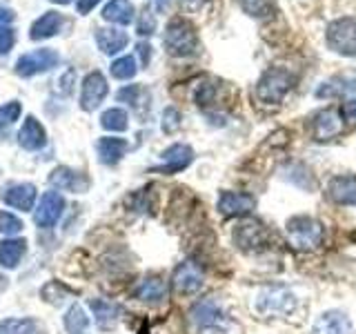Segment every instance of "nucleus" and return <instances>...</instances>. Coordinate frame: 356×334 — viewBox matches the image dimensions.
<instances>
[{
    "label": "nucleus",
    "mask_w": 356,
    "mask_h": 334,
    "mask_svg": "<svg viewBox=\"0 0 356 334\" xmlns=\"http://www.w3.org/2000/svg\"><path fill=\"white\" fill-rule=\"evenodd\" d=\"M296 303L298 301L294 292H289L283 285H272V287H263L256 294L252 308L263 319H285L296 310Z\"/></svg>",
    "instance_id": "nucleus-1"
},
{
    "label": "nucleus",
    "mask_w": 356,
    "mask_h": 334,
    "mask_svg": "<svg viewBox=\"0 0 356 334\" xmlns=\"http://www.w3.org/2000/svg\"><path fill=\"white\" fill-rule=\"evenodd\" d=\"M285 230H287L289 243L300 252L318 250L323 245V239H325V230H323L321 221L307 214H296L292 218H287Z\"/></svg>",
    "instance_id": "nucleus-2"
},
{
    "label": "nucleus",
    "mask_w": 356,
    "mask_h": 334,
    "mask_svg": "<svg viewBox=\"0 0 356 334\" xmlns=\"http://www.w3.org/2000/svg\"><path fill=\"white\" fill-rule=\"evenodd\" d=\"M296 76L285 70V67H270L256 83V100L263 105H278L285 98V94L294 87Z\"/></svg>",
    "instance_id": "nucleus-3"
},
{
    "label": "nucleus",
    "mask_w": 356,
    "mask_h": 334,
    "mask_svg": "<svg viewBox=\"0 0 356 334\" xmlns=\"http://www.w3.org/2000/svg\"><path fill=\"white\" fill-rule=\"evenodd\" d=\"M163 42H165L167 54L178 56V58H183V56H194L200 47L194 25L185 18L170 20V25L165 29Z\"/></svg>",
    "instance_id": "nucleus-4"
},
{
    "label": "nucleus",
    "mask_w": 356,
    "mask_h": 334,
    "mask_svg": "<svg viewBox=\"0 0 356 334\" xmlns=\"http://www.w3.org/2000/svg\"><path fill=\"white\" fill-rule=\"evenodd\" d=\"M327 45L341 56H356V18H339L327 27Z\"/></svg>",
    "instance_id": "nucleus-5"
},
{
    "label": "nucleus",
    "mask_w": 356,
    "mask_h": 334,
    "mask_svg": "<svg viewBox=\"0 0 356 334\" xmlns=\"http://www.w3.org/2000/svg\"><path fill=\"white\" fill-rule=\"evenodd\" d=\"M203 283H205V274H203V270H200V265L192 259L183 261L174 270L172 289L178 296H192V294L200 292Z\"/></svg>",
    "instance_id": "nucleus-6"
},
{
    "label": "nucleus",
    "mask_w": 356,
    "mask_h": 334,
    "mask_svg": "<svg viewBox=\"0 0 356 334\" xmlns=\"http://www.w3.org/2000/svg\"><path fill=\"white\" fill-rule=\"evenodd\" d=\"M60 61L58 51L54 49H36V51H29L25 56H20L16 61V74L22 76V78H31V76H38V74H44L49 72L51 67H56Z\"/></svg>",
    "instance_id": "nucleus-7"
},
{
    "label": "nucleus",
    "mask_w": 356,
    "mask_h": 334,
    "mask_svg": "<svg viewBox=\"0 0 356 334\" xmlns=\"http://www.w3.org/2000/svg\"><path fill=\"white\" fill-rule=\"evenodd\" d=\"M234 243L238 245L243 252H261L270 245V232L259 221H243L241 225L234 230Z\"/></svg>",
    "instance_id": "nucleus-8"
},
{
    "label": "nucleus",
    "mask_w": 356,
    "mask_h": 334,
    "mask_svg": "<svg viewBox=\"0 0 356 334\" xmlns=\"http://www.w3.org/2000/svg\"><path fill=\"white\" fill-rule=\"evenodd\" d=\"M161 159H163V165L159 167H152V172H159V174H178V172H183L185 167L192 165L194 161V150L189 148V145L185 143H174L170 145L163 154H161Z\"/></svg>",
    "instance_id": "nucleus-9"
},
{
    "label": "nucleus",
    "mask_w": 356,
    "mask_h": 334,
    "mask_svg": "<svg viewBox=\"0 0 356 334\" xmlns=\"http://www.w3.org/2000/svg\"><path fill=\"white\" fill-rule=\"evenodd\" d=\"M256 207V198L248 192H232V189H225L218 196V212L225 218H234V216H248L252 214Z\"/></svg>",
    "instance_id": "nucleus-10"
},
{
    "label": "nucleus",
    "mask_w": 356,
    "mask_h": 334,
    "mask_svg": "<svg viewBox=\"0 0 356 334\" xmlns=\"http://www.w3.org/2000/svg\"><path fill=\"white\" fill-rule=\"evenodd\" d=\"M63 209H65V198L58 192H54V189L51 192H44L36 207V214H33V223L42 230H49L60 221Z\"/></svg>",
    "instance_id": "nucleus-11"
},
{
    "label": "nucleus",
    "mask_w": 356,
    "mask_h": 334,
    "mask_svg": "<svg viewBox=\"0 0 356 334\" xmlns=\"http://www.w3.org/2000/svg\"><path fill=\"white\" fill-rule=\"evenodd\" d=\"M109 92L107 78L100 72H92L85 76L83 87H81V109L83 111H94L100 103L105 100Z\"/></svg>",
    "instance_id": "nucleus-12"
},
{
    "label": "nucleus",
    "mask_w": 356,
    "mask_h": 334,
    "mask_svg": "<svg viewBox=\"0 0 356 334\" xmlns=\"http://www.w3.org/2000/svg\"><path fill=\"white\" fill-rule=\"evenodd\" d=\"M343 132L341 109H323L312 118V136L316 141H332Z\"/></svg>",
    "instance_id": "nucleus-13"
},
{
    "label": "nucleus",
    "mask_w": 356,
    "mask_h": 334,
    "mask_svg": "<svg viewBox=\"0 0 356 334\" xmlns=\"http://www.w3.org/2000/svg\"><path fill=\"white\" fill-rule=\"evenodd\" d=\"M49 185H54L56 189H65V192H74V194H83L89 189L92 181L78 170H72V167H56V170L49 174Z\"/></svg>",
    "instance_id": "nucleus-14"
},
{
    "label": "nucleus",
    "mask_w": 356,
    "mask_h": 334,
    "mask_svg": "<svg viewBox=\"0 0 356 334\" xmlns=\"http://www.w3.org/2000/svg\"><path fill=\"white\" fill-rule=\"evenodd\" d=\"M309 334H354L352 319L341 310H327L314 321Z\"/></svg>",
    "instance_id": "nucleus-15"
},
{
    "label": "nucleus",
    "mask_w": 356,
    "mask_h": 334,
    "mask_svg": "<svg viewBox=\"0 0 356 334\" xmlns=\"http://www.w3.org/2000/svg\"><path fill=\"white\" fill-rule=\"evenodd\" d=\"M0 196H3V200L9 207L20 209V212H31L33 203H36L38 189L31 183H14V185H7Z\"/></svg>",
    "instance_id": "nucleus-16"
},
{
    "label": "nucleus",
    "mask_w": 356,
    "mask_h": 334,
    "mask_svg": "<svg viewBox=\"0 0 356 334\" xmlns=\"http://www.w3.org/2000/svg\"><path fill=\"white\" fill-rule=\"evenodd\" d=\"M327 198L337 205L356 207V176H334L327 183Z\"/></svg>",
    "instance_id": "nucleus-17"
},
{
    "label": "nucleus",
    "mask_w": 356,
    "mask_h": 334,
    "mask_svg": "<svg viewBox=\"0 0 356 334\" xmlns=\"http://www.w3.org/2000/svg\"><path fill=\"white\" fill-rule=\"evenodd\" d=\"M16 141H18V145L22 150L36 152V150H42L44 143H47V132H44V127L40 125L38 118L27 116L25 122H22L20 129H18Z\"/></svg>",
    "instance_id": "nucleus-18"
},
{
    "label": "nucleus",
    "mask_w": 356,
    "mask_h": 334,
    "mask_svg": "<svg viewBox=\"0 0 356 334\" xmlns=\"http://www.w3.org/2000/svg\"><path fill=\"white\" fill-rule=\"evenodd\" d=\"M89 308L94 312V319H96V326L100 330H114L120 321V308L114 303V301H107V299H92L89 301Z\"/></svg>",
    "instance_id": "nucleus-19"
},
{
    "label": "nucleus",
    "mask_w": 356,
    "mask_h": 334,
    "mask_svg": "<svg viewBox=\"0 0 356 334\" xmlns=\"http://www.w3.org/2000/svg\"><path fill=\"white\" fill-rule=\"evenodd\" d=\"M134 299L145 301V303H161V301L167 299V283L161 276H145L143 281H138V285L134 287Z\"/></svg>",
    "instance_id": "nucleus-20"
},
{
    "label": "nucleus",
    "mask_w": 356,
    "mask_h": 334,
    "mask_svg": "<svg viewBox=\"0 0 356 334\" xmlns=\"http://www.w3.org/2000/svg\"><path fill=\"white\" fill-rule=\"evenodd\" d=\"M25 254H27V241L25 239L0 241V267H5V270H14V267H18Z\"/></svg>",
    "instance_id": "nucleus-21"
},
{
    "label": "nucleus",
    "mask_w": 356,
    "mask_h": 334,
    "mask_svg": "<svg viewBox=\"0 0 356 334\" xmlns=\"http://www.w3.org/2000/svg\"><path fill=\"white\" fill-rule=\"evenodd\" d=\"M96 42H98V49L111 56V54H118L120 49L127 47V33L114 29V27H107V29H96Z\"/></svg>",
    "instance_id": "nucleus-22"
},
{
    "label": "nucleus",
    "mask_w": 356,
    "mask_h": 334,
    "mask_svg": "<svg viewBox=\"0 0 356 334\" xmlns=\"http://www.w3.org/2000/svg\"><path fill=\"white\" fill-rule=\"evenodd\" d=\"M60 27H63V16L58 14V11H47V14H42V16L31 25L29 38H31V40L51 38V36H56V33L60 31Z\"/></svg>",
    "instance_id": "nucleus-23"
},
{
    "label": "nucleus",
    "mask_w": 356,
    "mask_h": 334,
    "mask_svg": "<svg viewBox=\"0 0 356 334\" xmlns=\"http://www.w3.org/2000/svg\"><path fill=\"white\" fill-rule=\"evenodd\" d=\"M127 141L125 138H116V136H105L98 141V156L100 163L105 165H116L122 156L127 154Z\"/></svg>",
    "instance_id": "nucleus-24"
},
{
    "label": "nucleus",
    "mask_w": 356,
    "mask_h": 334,
    "mask_svg": "<svg viewBox=\"0 0 356 334\" xmlns=\"http://www.w3.org/2000/svg\"><path fill=\"white\" fill-rule=\"evenodd\" d=\"M356 89V74H345V76H337L332 78L330 83H323V87L316 89L318 98H332V96H341Z\"/></svg>",
    "instance_id": "nucleus-25"
},
{
    "label": "nucleus",
    "mask_w": 356,
    "mask_h": 334,
    "mask_svg": "<svg viewBox=\"0 0 356 334\" xmlns=\"http://www.w3.org/2000/svg\"><path fill=\"white\" fill-rule=\"evenodd\" d=\"M103 18L116 25H129L134 20V5L129 0H109L103 9Z\"/></svg>",
    "instance_id": "nucleus-26"
},
{
    "label": "nucleus",
    "mask_w": 356,
    "mask_h": 334,
    "mask_svg": "<svg viewBox=\"0 0 356 334\" xmlns=\"http://www.w3.org/2000/svg\"><path fill=\"white\" fill-rule=\"evenodd\" d=\"M65 330L67 334H89V317H87V312L81 308V305H72L70 310L65 312Z\"/></svg>",
    "instance_id": "nucleus-27"
},
{
    "label": "nucleus",
    "mask_w": 356,
    "mask_h": 334,
    "mask_svg": "<svg viewBox=\"0 0 356 334\" xmlns=\"http://www.w3.org/2000/svg\"><path fill=\"white\" fill-rule=\"evenodd\" d=\"M100 125L107 132H125L129 125V116L125 109H118V107H111L107 111H103L100 116Z\"/></svg>",
    "instance_id": "nucleus-28"
},
{
    "label": "nucleus",
    "mask_w": 356,
    "mask_h": 334,
    "mask_svg": "<svg viewBox=\"0 0 356 334\" xmlns=\"http://www.w3.org/2000/svg\"><path fill=\"white\" fill-rule=\"evenodd\" d=\"M0 334H38V323L33 319H5L0 323Z\"/></svg>",
    "instance_id": "nucleus-29"
},
{
    "label": "nucleus",
    "mask_w": 356,
    "mask_h": 334,
    "mask_svg": "<svg viewBox=\"0 0 356 334\" xmlns=\"http://www.w3.org/2000/svg\"><path fill=\"white\" fill-rule=\"evenodd\" d=\"M118 100H125L134 109H143V107H147L149 94L145 92L140 85H129V87H122L118 92Z\"/></svg>",
    "instance_id": "nucleus-30"
},
{
    "label": "nucleus",
    "mask_w": 356,
    "mask_h": 334,
    "mask_svg": "<svg viewBox=\"0 0 356 334\" xmlns=\"http://www.w3.org/2000/svg\"><path fill=\"white\" fill-rule=\"evenodd\" d=\"M70 294H74V289H70L67 285H63L60 281H49L47 285H44L42 289H40V296L47 301V303H54V305H58V303H63V301L70 296Z\"/></svg>",
    "instance_id": "nucleus-31"
},
{
    "label": "nucleus",
    "mask_w": 356,
    "mask_h": 334,
    "mask_svg": "<svg viewBox=\"0 0 356 334\" xmlns=\"http://www.w3.org/2000/svg\"><path fill=\"white\" fill-rule=\"evenodd\" d=\"M138 72L136 67V61H134V56H122V58L111 63V76L118 78V81H129L134 78Z\"/></svg>",
    "instance_id": "nucleus-32"
},
{
    "label": "nucleus",
    "mask_w": 356,
    "mask_h": 334,
    "mask_svg": "<svg viewBox=\"0 0 356 334\" xmlns=\"http://www.w3.org/2000/svg\"><path fill=\"white\" fill-rule=\"evenodd\" d=\"M245 14L256 16V18H265L272 14L274 9V0H238Z\"/></svg>",
    "instance_id": "nucleus-33"
},
{
    "label": "nucleus",
    "mask_w": 356,
    "mask_h": 334,
    "mask_svg": "<svg viewBox=\"0 0 356 334\" xmlns=\"http://www.w3.org/2000/svg\"><path fill=\"white\" fill-rule=\"evenodd\" d=\"M22 114V105L18 100H11V103L0 107V134H3L9 125H14V122L20 118Z\"/></svg>",
    "instance_id": "nucleus-34"
},
{
    "label": "nucleus",
    "mask_w": 356,
    "mask_h": 334,
    "mask_svg": "<svg viewBox=\"0 0 356 334\" xmlns=\"http://www.w3.org/2000/svg\"><path fill=\"white\" fill-rule=\"evenodd\" d=\"M22 221L11 214V212H0V234H5V237H16V234L22 232Z\"/></svg>",
    "instance_id": "nucleus-35"
},
{
    "label": "nucleus",
    "mask_w": 356,
    "mask_h": 334,
    "mask_svg": "<svg viewBox=\"0 0 356 334\" xmlns=\"http://www.w3.org/2000/svg\"><path fill=\"white\" fill-rule=\"evenodd\" d=\"M181 120H183L181 111H178L176 107H167V109L163 111V132H165V134H174V132H178V129H181Z\"/></svg>",
    "instance_id": "nucleus-36"
},
{
    "label": "nucleus",
    "mask_w": 356,
    "mask_h": 334,
    "mask_svg": "<svg viewBox=\"0 0 356 334\" xmlns=\"http://www.w3.org/2000/svg\"><path fill=\"white\" fill-rule=\"evenodd\" d=\"M14 42H16V31L7 25H0V56H7L14 49Z\"/></svg>",
    "instance_id": "nucleus-37"
},
{
    "label": "nucleus",
    "mask_w": 356,
    "mask_h": 334,
    "mask_svg": "<svg viewBox=\"0 0 356 334\" xmlns=\"http://www.w3.org/2000/svg\"><path fill=\"white\" fill-rule=\"evenodd\" d=\"M154 29H156V18H154L152 11L145 9L140 20H138V33L140 36H149V33H154Z\"/></svg>",
    "instance_id": "nucleus-38"
},
{
    "label": "nucleus",
    "mask_w": 356,
    "mask_h": 334,
    "mask_svg": "<svg viewBox=\"0 0 356 334\" xmlns=\"http://www.w3.org/2000/svg\"><path fill=\"white\" fill-rule=\"evenodd\" d=\"M74 78H76V72L74 70H67L63 76H60V81L56 83L58 87H56V92L67 96V94H72V87H74Z\"/></svg>",
    "instance_id": "nucleus-39"
},
{
    "label": "nucleus",
    "mask_w": 356,
    "mask_h": 334,
    "mask_svg": "<svg viewBox=\"0 0 356 334\" xmlns=\"http://www.w3.org/2000/svg\"><path fill=\"white\" fill-rule=\"evenodd\" d=\"M341 114H343V120L352 122V125H356V98L348 100L343 107H341Z\"/></svg>",
    "instance_id": "nucleus-40"
},
{
    "label": "nucleus",
    "mask_w": 356,
    "mask_h": 334,
    "mask_svg": "<svg viewBox=\"0 0 356 334\" xmlns=\"http://www.w3.org/2000/svg\"><path fill=\"white\" fill-rule=\"evenodd\" d=\"M98 3L100 0H78L76 9H78V14H89V11H92Z\"/></svg>",
    "instance_id": "nucleus-41"
},
{
    "label": "nucleus",
    "mask_w": 356,
    "mask_h": 334,
    "mask_svg": "<svg viewBox=\"0 0 356 334\" xmlns=\"http://www.w3.org/2000/svg\"><path fill=\"white\" fill-rule=\"evenodd\" d=\"M138 56H140V61H143V67H147L149 56H152V47H149L147 42H140L138 45Z\"/></svg>",
    "instance_id": "nucleus-42"
},
{
    "label": "nucleus",
    "mask_w": 356,
    "mask_h": 334,
    "mask_svg": "<svg viewBox=\"0 0 356 334\" xmlns=\"http://www.w3.org/2000/svg\"><path fill=\"white\" fill-rule=\"evenodd\" d=\"M11 20H14V11L0 7V25H5V22H11Z\"/></svg>",
    "instance_id": "nucleus-43"
},
{
    "label": "nucleus",
    "mask_w": 356,
    "mask_h": 334,
    "mask_svg": "<svg viewBox=\"0 0 356 334\" xmlns=\"http://www.w3.org/2000/svg\"><path fill=\"white\" fill-rule=\"evenodd\" d=\"M154 3H156V7H159V9H163L167 3H170V0H154Z\"/></svg>",
    "instance_id": "nucleus-44"
},
{
    "label": "nucleus",
    "mask_w": 356,
    "mask_h": 334,
    "mask_svg": "<svg viewBox=\"0 0 356 334\" xmlns=\"http://www.w3.org/2000/svg\"><path fill=\"white\" fill-rule=\"evenodd\" d=\"M51 3H58V5H67L70 0H51Z\"/></svg>",
    "instance_id": "nucleus-45"
}]
</instances>
